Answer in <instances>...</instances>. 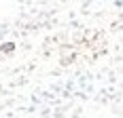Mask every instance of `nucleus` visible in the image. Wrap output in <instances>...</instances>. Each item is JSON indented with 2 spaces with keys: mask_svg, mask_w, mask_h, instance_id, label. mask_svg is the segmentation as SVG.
<instances>
[]
</instances>
